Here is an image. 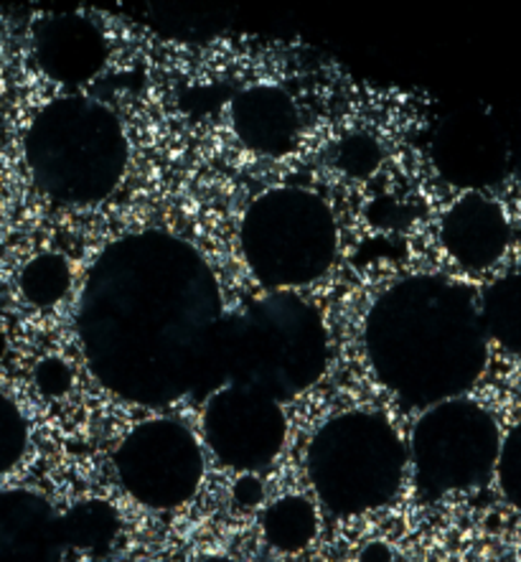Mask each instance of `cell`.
I'll return each instance as SVG.
<instances>
[{"label":"cell","instance_id":"obj_19","mask_svg":"<svg viewBox=\"0 0 521 562\" xmlns=\"http://www.w3.org/2000/svg\"><path fill=\"white\" fill-rule=\"evenodd\" d=\"M29 423L11 397L0 395V476L13 471L26 456Z\"/></svg>","mask_w":521,"mask_h":562},{"label":"cell","instance_id":"obj_25","mask_svg":"<svg viewBox=\"0 0 521 562\" xmlns=\"http://www.w3.org/2000/svg\"><path fill=\"white\" fill-rule=\"evenodd\" d=\"M3 351H5V336L0 331V357H3Z\"/></svg>","mask_w":521,"mask_h":562},{"label":"cell","instance_id":"obj_15","mask_svg":"<svg viewBox=\"0 0 521 562\" xmlns=\"http://www.w3.org/2000/svg\"><path fill=\"white\" fill-rule=\"evenodd\" d=\"M488 344L521 355V270L494 280L478 301Z\"/></svg>","mask_w":521,"mask_h":562},{"label":"cell","instance_id":"obj_23","mask_svg":"<svg viewBox=\"0 0 521 562\" xmlns=\"http://www.w3.org/2000/svg\"><path fill=\"white\" fill-rule=\"evenodd\" d=\"M36 384L42 387L44 395H61L69 387V369L56 359L44 361L36 372Z\"/></svg>","mask_w":521,"mask_h":562},{"label":"cell","instance_id":"obj_18","mask_svg":"<svg viewBox=\"0 0 521 562\" xmlns=\"http://www.w3.org/2000/svg\"><path fill=\"white\" fill-rule=\"evenodd\" d=\"M21 293L38 308L59 303L71 288V270L67 260L56 252H44L21 270Z\"/></svg>","mask_w":521,"mask_h":562},{"label":"cell","instance_id":"obj_22","mask_svg":"<svg viewBox=\"0 0 521 562\" xmlns=\"http://www.w3.org/2000/svg\"><path fill=\"white\" fill-rule=\"evenodd\" d=\"M160 19L156 26L158 29H173V36H186V34H194V36H202L204 31H216V19H212L208 13H199V11H191V8H183V5H173V8H158L156 11Z\"/></svg>","mask_w":521,"mask_h":562},{"label":"cell","instance_id":"obj_14","mask_svg":"<svg viewBox=\"0 0 521 562\" xmlns=\"http://www.w3.org/2000/svg\"><path fill=\"white\" fill-rule=\"evenodd\" d=\"M231 127L252 154L280 158L298 146L301 110L280 87L252 85L231 100Z\"/></svg>","mask_w":521,"mask_h":562},{"label":"cell","instance_id":"obj_11","mask_svg":"<svg viewBox=\"0 0 521 562\" xmlns=\"http://www.w3.org/2000/svg\"><path fill=\"white\" fill-rule=\"evenodd\" d=\"M440 243L458 268L471 272L488 270L509 250V216L491 196L471 191L445 212Z\"/></svg>","mask_w":521,"mask_h":562},{"label":"cell","instance_id":"obj_5","mask_svg":"<svg viewBox=\"0 0 521 562\" xmlns=\"http://www.w3.org/2000/svg\"><path fill=\"white\" fill-rule=\"evenodd\" d=\"M407 471V448L382 413L354 409L320 425L308 443V479L336 517L382 509Z\"/></svg>","mask_w":521,"mask_h":562},{"label":"cell","instance_id":"obj_21","mask_svg":"<svg viewBox=\"0 0 521 562\" xmlns=\"http://www.w3.org/2000/svg\"><path fill=\"white\" fill-rule=\"evenodd\" d=\"M382 150L372 138L366 135H354L347 138L339 148V166L351 176H369L380 166Z\"/></svg>","mask_w":521,"mask_h":562},{"label":"cell","instance_id":"obj_20","mask_svg":"<svg viewBox=\"0 0 521 562\" xmlns=\"http://www.w3.org/2000/svg\"><path fill=\"white\" fill-rule=\"evenodd\" d=\"M496 479L507 502L521 512V423L507 432V438H501Z\"/></svg>","mask_w":521,"mask_h":562},{"label":"cell","instance_id":"obj_10","mask_svg":"<svg viewBox=\"0 0 521 562\" xmlns=\"http://www.w3.org/2000/svg\"><path fill=\"white\" fill-rule=\"evenodd\" d=\"M430 158L448 183L466 194H484L507 173L509 146L499 123L484 110H455L432 131Z\"/></svg>","mask_w":521,"mask_h":562},{"label":"cell","instance_id":"obj_24","mask_svg":"<svg viewBox=\"0 0 521 562\" xmlns=\"http://www.w3.org/2000/svg\"><path fill=\"white\" fill-rule=\"evenodd\" d=\"M202 562H242V560H235V558H206Z\"/></svg>","mask_w":521,"mask_h":562},{"label":"cell","instance_id":"obj_8","mask_svg":"<svg viewBox=\"0 0 521 562\" xmlns=\"http://www.w3.org/2000/svg\"><path fill=\"white\" fill-rule=\"evenodd\" d=\"M115 471L143 507L175 509L202 486L204 456L186 425L158 417L127 432L115 453Z\"/></svg>","mask_w":521,"mask_h":562},{"label":"cell","instance_id":"obj_13","mask_svg":"<svg viewBox=\"0 0 521 562\" xmlns=\"http://www.w3.org/2000/svg\"><path fill=\"white\" fill-rule=\"evenodd\" d=\"M67 550L61 514L44 494L0 492V562H61Z\"/></svg>","mask_w":521,"mask_h":562},{"label":"cell","instance_id":"obj_12","mask_svg":"<svg viewBox=\"0 0 521 562\" xmlns=\"http://www.w3.org/2000/svg\"><path fill=\"white\" fill-rule=\"evenodd\" d=\"M34 54L46 77L75 87L100 75L107 61V42L84 15L54 13L36 23Z\"/></svg>","mask_w":521,"mask_h":562},{"label":"cell","instance_id":"obj_26","mask_svg":"<svg viewBox=\"0 0 521 562\" xmlns=\"http://www.w3.org/2000/svg\"><path fill=\"white\" fill-rule=\"evenodd\" d=\"M90 562H115V560H90Z\"/></svg>","mask_w":521,"mask_h":562},{"label":"cell","instance_id":"obj_4","mask_svg":"<svg viewBox=\"0 0 521 562\" xmlns=\"http://www.w3.org/2000/svg\"><path fill=\"white\" fill-rule=\"evenodd\" d=\"M36 189L56 204H98L120 187L131 160L123 123L107 104L82 94L52 100L23 140Z\"/></svg>","mask_w":521,"mask_h":562},{"label":"cell","instance_id":"obj_6","mask_svg":"<svg viewBox=\"0 0 521 562\" xmlns=\"http://www.w3.org/2000/svg\"><path fill=\"white\" fill-rule=\"evenodd\" d=\"M239 247L268 291H295L324 278L339 252V227L324 199L301 187L264 191L247 206Z\"/></svg>","mask_w":521,"mask_h":562},{"label":"cell","instance_id":"obj_1","mask_svg":"<svg viewBox=\"0 0 521 562\" xmlns=\"http://www.w3.org/2000/svg\"><path fill=\"white\" fill-rule=\"evenodd\" d=\"M224 303L214 270L186 239L135 232L107 245L79 295L87 367L127 403L163 407L224 387Z\"/></svg>","mask_w":521,"mask_h":562},{"label":"cell","instance_id":"obj_9","mask_svg":"<svg viewBox=\"0 0 521 562\" xmlns=\"http://www.w3.org/2000/svg\"><path fill=\"white\" fill-rule=\"evenodd\" d=\"M283 407L260 392L216 390L204 409V438L216 461L239 473L268 469L285 446Z\"/></svg>","mask_w":521,"mask_h":562},{"label":"cell","instance_id":"obj_7","mask_svg":"<svg viewBox=\"0 0 521 562\" xmlns=\"http://www.w3.org/2000/svg\"><path fill=\"white\" fill-rule=\"evenodd\" d=\"M501 430L484 405L455 397L428 407L415 423L407 461L422 499L486 486L496 476Z\"/></svg>","mask_w":521,"mask_h":562},{"label":"cell","instance_id":"obj_16","mask_svg":"<svg viewBox=\"0 0 521 562\" xmlns=\"http://www.w3.org/2000/svg\"><path fill=\"white\" fill-rule=\"evenodd\" d=\"M262 532L272 548L280 552H301L318 532L316 507L306 496H283L264 512Z\"/></svg>","mask_w":521,"mask_h":562},{"label":"cell","instance_id":"obj_2","mask_svg":"<svg viewBox=\"0 0 521 562\" xmlns=\"http://www.w3.org/2000/svg\"><path fill=\"white\" fill-rule=\"evenodd\" d=\"M369 367L407 407L463 397L488 364V336L471 288L412 276L374 301L364 324Z\"/></svg>","mask_w":521,"mask_h":562},{"label":"cell","instance_id":"obj_3","mask_svg":"<svg viewBox=\"0 0 521 562\" xmlns=\"http://www.w3.org/2000/svg\"><path fill=\"white\" fill-rule=\"evenodd\" d=\"M328 334L320 313L301 295L268 291L224 313L219 367L224 387H242L285 403L326 372Z\"/></svg>","mask_w":521,"mask_h":562},{"label":"cell","instance_id":"obj_17","mask_svg":"<svg viewBox=\"0 0 521 562\" xmlns=\"http://www.w3.org/2000/svg\"><path fill=\"white\" fill-rule=\"evenodd\" d=\"M67 548H77L94 555H104L117 540V512L104 502H82L61 517Z\"/></svg>","mask_w":521,"mask_h":562}]
</instances>
